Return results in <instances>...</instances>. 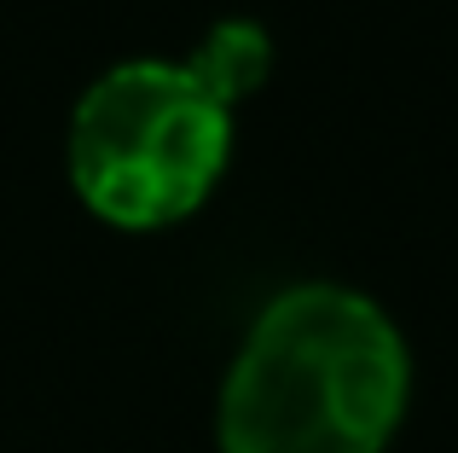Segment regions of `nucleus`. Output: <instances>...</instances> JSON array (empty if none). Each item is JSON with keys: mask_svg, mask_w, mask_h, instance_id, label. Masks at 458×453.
<instances>
[{"mask_svg": "<svg viewBox=\"0 0 458 453\" xmlns=\"http://www.w3.org/2000/svg\"><path fill=\"white\" fill-rule=\"evenodd\" d=\"M412 361L371 296L291 285L256 314L221 389V453H383Z\"/></svg>", "mask_w": 458, "mask_h": 453, "instance_id": "1", "label": "nucleus"}, {"mask_svg": "<svg viewBox=\"0 0 458 453\" xmlns=\"http://www.w3.org/2000/svg\"><path fill=\"white\" fill-rule=\"evenodd\" d=\"M233 151V105L191 64L134 58L76 99L70 116V186L111 226L186 221L215 192Z\"/></svg>", "mask_w": 458, "mask_h": 453, "instance_id": "2", "label": "nucleus"}, {"mask_svg": "<svg viewBox=\"0 0 458 453\" xmlns=\"http://www.w3.org/2000/svg\"><path fill=\"white\" fill-rule=\"evenodd\" d=\"M186 64L198 70V76L209 81V88L221 93L226 105H238L244 93H256L261 81H267L273 47H267V35H261L256 23L233 18V23H221V30H209V41H203L198 53L186 58Z\"/></svg>", "mask_w": 458, "mask_h": 453, "instance_id": "3", "label": "nucleus"}]
</instances>
